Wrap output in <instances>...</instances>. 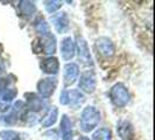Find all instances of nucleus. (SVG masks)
Returning <instances> with one entry per match:
<instances>
[{
    "label": "nucleus",
    "instance_id": "6ab92c4d",
    "mask_svg": "<svg viewBox=\"0 0 155 140\" xmlns=\"http://www.w3.org/2000/svg\"><path fill=\"white\" fill-rule=\"evenodd\" d=\"M25 134L14 130H2L0 131V139L1 140H22Z\"/></svg>",
    "mask_w": 155,
    "mask_h": 140
},
{
    "label": "nucleus",
    "instance_id": "cd10ccee",
    "mask_svg": "<svg viewBox=\"0 0 155 140\" xmlns=\"http://www.w3.org/2000/svg\"><path fill=\"white\" fill-rule=\"evenodd\" d=\"M77 140H90L87 137H81V138H78Z\"/></svg>",
    "mask_w": 155,
    "mask_h": 140
},
{
    "label": "nucleus",
    "instance_id": "2eb2a0df",
    "mask_svg": "<svg viewBox=\"0 0 155 140\" xmlns=\"http://www.w3.org/2000/svg\"><path fill=\"white\" fill-rule=\"evenodd\" d=\"M25 97H26V101H27L26 105L28 108V111H31V112L36 113V112H39V111H41V110L43 109V105H45L43 99L40 98L38 95L29 92V93H26Z\"/></svg>",
    "mask_w": 155,
    "mask_h": 140
},
{
    "label": "nucleus",
    "instance_id": "423d86ee",
    "mask_svg": "<svg viewBox=\"0 0 155 140\" xmlns=\"http://www.w3.org/2000/svg\"><path fill=\"white\" fill-rule=\"evenodd\" d=\"M79 77V67L77 63L68 62L63 67V83L64 86H71Z\"/></svg>",
    "mask_w": 155,
    "mask_h": 140
},
{
    "label": "nucleus",
    "instance_id": "39448f33",
    "mask_svg": "<svg viewBox=\"0 0 155 140\" xmlns=\"http://www.w3.org/2000/svg\"><path fill=\"white\" fill-rule=\"evenodd\" d=\"M57 88V78L54 76H49V77L42 78L40 79L36 84L38 93L39 97L42 99H48L54 95L55 90Z\"/></svg>",
    "mask_w": 155,
    "mask_h": 140
},
{
    "label": "nucleus",
    "instance_id": "ddd939ff",
    "mask_svg": "<svg viewBox=\"0 0 155 140\" xmlns=\"http://www.w3.org/2000/svg\"><path fill=\"white\" fill-rule=\"evenodd\" d=\"M41 70L49 75V76H55L60 71V62L58 58L55 56H48L47 58L42 60L41 62Z\"/></svg>",
    "mask_w": 155,
    "mask_h": 140
},
{
    "label": "nucleus",
    "instance_id": "412c9836",
    "mask_svg": "<svg viewBox=\"0 0 155 140\" xmlns=\"http://www.w3.org/2000/svg\"><path fill=\"white\" fill-rule=\"evenodd\" d=\"M16 95H18V90L16 89L8 88L7 90H5L4 92L0 93V103L8 105V103H11V102L15 98Z\"/></svg>",
    "mask_w": 155,
    "mask_h": 140
},
{
    "label": "nucleus",
    "instance_id": "20e7f679",
    "mask_svg": "<svg viewBox=\"0 0 155 140\" xmlns=\"http://www.w3.org/2000/svg\"><path fill=\"white\" fill-rule=\"evenodd\" d=\"M76 53L78 55V60L85 67H93L92 55L90 53V48L86 42V40L83 36H77L76 38Z\"/></svg>",
    "mask_w": 155,
    "mask_h": 140
},
{
    "label": "nucleus",
    "instance_id": "aec40b11",
    "mask_svg": "<svg viewBox=\"0 0 155 140\" xmlns=\"http://www.w3.org/2000/svg\"><path fill=\"white\" fill-rule=\"evenodd\" d=\"M92 140H112V132L107 127H101L93 132Z\"/></svg>",
    "mask_w": 155,
    "mask_h": 140
},
{
    "label": "nucleus",
    "instance_id": "5701e85b",
    "mask_svg": "<svg viewBox=\"0 0 155 140\" xmlns=\"http://www.w3.org/2000/svg\"><path fill=\"white\" fill-rule=\"evenodd\" d=\"M1 120H2V123L4 124H7V125H13L16 123V120H18V112L15 111H11V112H8L7 115H5V116L1 118Z\"/></svg>",
    "mask_w": 155,
    "mask_h": 140
},
{
    "label": "nucleus",
    "instance_id": "bb28decb",
    "mask_svg": "<svg viewBox=\"0 0 155 140\" xmlns=\"http://www.w3.org/2000/svg\"><path fill=\"white\" fill-rule=\"evenodd\" d=\"M60 103L62 105H68V91L62 90V92L60 95Z\"/></svg>",
    "mask_w": 155,
    "mask_h": 140
},
{
    "label": "nucleus",
    "instance_id": "b1692460",
    "mask_svg": "<svg viewBox=\"0 0 155 140\" xmlns=\"http://www.w3.org/2000/svg\"><path fill=\"white\" fill-rule=\"evenodd\" d=\"M38 116L36 113L31 112V111H27L25 115H23V122H26L27 124L33 125V124H36L38 123Z\"/></svg>",
    "mask_w": 155,
    "mask_h": 140
},
{
    "label": "nucleus",
    "instance_id": "dca6fc26",
    "mask_svg": "<svg viewBox=\"0 0 155 140\" xmlns=\"http://www.w3.org/2000/svg\"><path fill=\"white\" fill-rule=\"evenodd\" d=\"M57 118H58V109L56 106H51L49 111L47 112L46 116L43 117V119L41 120L42 127H45V128L51 127L57 122Z\"/></svg>",
    "mask_w": 155,
    "mask_h": 140
},
{
    "label": "nucleus",
    "instance_id": "9d476101",
    "mask_svg": "<svg viewBox=\"0 0 155 140\" xmlns=\"http://www.w3.org/2000/svg\"><path fill=\"white\" fill-rule=\"evenodd\" d=\"M36 43H39L40 46L39 53H45V54L49 55V56H53L55 54V52H56L57 43H56V38L53 34L45 36V38H41L39 41H36Z\"/></svg>",
    "mask_w": 155,
    "mask_h": 140
},
{
    "label": "nucleus",
    "instance_id": "f3484780",
    "mask_svg": "<svg viewBox=\"0 0 155 140\" xmlns=\"http://www.w3.org/2000/svg\"><path fill=\"white\" fill-rule=\"evenodd\" d=\"M19 9L25 18H31L36 13V4L28 0H22L19 2Z\"/></svg>",
    "mask_w": 155,
    "mask_h": 140
},
{
    "label": "nucleus",
    "instance_id": "9b49d317",
    "mask_svg": "<svg viewBox=\"0 0 155 140\" xmlns=\"http://www.w3.org/2000/svg\"><path fill=\"white\" fill-rule=\"evenodd\" d=\"M117 133L121 140H133L135 137L134 127L128 120H119L117 124Z\"/></svg>",
    "mask_w": 155,
    "mask_h": 140
},
{
    "label": "nucleus",
    "instance_id": "f257e3e1",
    "mask_svg": "<svg viewBox=\"0 0 155 140\" xmlns=\"http://www.w3.org/2000/svg\"><path fill=\"white\" fill-rule=\"evenodd\" d=\"M101 122V111L93 105L83 109L79 118V128L84 133H90L98 126Z\"/></svg>",
    "mask_w": 155,
    "mask_h": 140
},
{
    "label": "nucleus",
    "instance_id": "f8f14e48",
    "mask_svg": "<svg viewBox=\"0 0 155 140\" xmlns=\"http://www.w3.org/2000/svg\"><path fill=\"white\" fill-rule=\"evenodd\" d=\"M85 95L78 89H72L68 91V105L71 109L78 110L82 108V105L85 103Z\"/></svg>",
    "mask_w": 155,
    "mask_h": 140
},
{
    "label": "nucleus",
    "instance_id": "4be33fe9",
    "mask_svg": "<svg viewBox=\"0 0 155 140\" xmlns=\"http://www.w3.org/2000/svg\"><path fill=\"white\" fill-rule=\"evenodd\" d=\"M63 2L60 1V0H49V1H46L45 2V8L48 13L50 14H55L57 13V11L62 7Z\"/></svg>",
    "mask_w": 155,
    "mask_h": 140
},
{
    "label": "nucleus",
    "instance_id": "a878e982",
    "mask_svg": "<svg viewBox=\"0 0 155 140\" xmlns=\"http://www.w3.org/2000/svg\"><path fill=\"white\" fill-rule=\"evenodd\" d=\"M43 135H45L46 140H58V134L55 130H50V131L45 133Z\"/></svg>",
    "mask_w": 155,
    "mask_h": 140
},
{
    "label": "nucleus",
    "instance_id": "1a4fd4ad",
    "mask_svg": "<svg viewBox=\"0 0 155 140\" xmlns=\"http://www.w3.org/2000/svg\"><path fill=\"white\" fill-rule=\"evenodd\" d=\"M61 56H62L63 61H71L75 55H76V46H75V41L71 36H67L62 40L61 42Z\"/></svg>",
    "mask_w": 155,
    "mask_h": 140
},
{
    "label": "nucleus",
    "instance_id": "f03ea898",
    "mask_svg": "<svg viewBox=\"0 0 155 140\" xmlns=\"http://www.w3.org/2000/svg\"><path fill=\"white\" fill-rule=\"evenodd\" d=\"M110 99L116 108H125L131 99L128 89L123 83H117L110 90Z\"/></svg>",
    "mask_w": 155,
    "mask_h": 140
},
{
    "label": "nucleus",
    "instance_id": "0eeeda50",
    "mask_svg": "<svg viewBox=\"0 0 155 140\" xmlns=\"http://www.w3.org/2000/svg\"><path fill=\"white\" fill-rule=\"evenodd\" d=\"M50 21L53 22L55 31L60 34H65L70 31V20L65 12H57L53 14Z\"/></svg>",
    "mask_w": 155,
    "mask_h": 140
},
{
    "label": "nucleus",
    "instance_id": "a211bd4d",
    "mask_svg": "<svg viewBox=\"0 0 155 140\" xmlns=\"http://www.w3.org/2000/svg\"><path fill=\"white\" fill-rule=\"evenodd\" d=\"M35 31H36V33L39 34L41 38H45V36H48V35L53 34L51 31H50L49 23L47 22L46 20H43V19H40V20L36 21V23H35Z\"/></svg>",
    "mask_w": 155,
    "mask_h": 140
},
{
    "label": "nucleus",
    "instance_id": "393cba45",
    "mask_svg": "<svg viewBox=\"0 0 155 140\" xmlns=\"http://www.w3.org/2000/svg\"><path fill=\"white\" fill-rule=\"evenodd\" d=\"M11 83H12V81L9 79V76H6V77L0 76V93L7 90Z\"/></svg>",
    "mask_w": 155,
    "mask_h": 140
},
{
    "label": "nucleus",
    "instance_id": "6e6552de",
    "mask_svg": "<svg viewBox=\"0 0 155 140\" xmlns=\"http://www.w3.org/2000/svg\"><path fill=\"white\" fill-rule=\"evenodd\" d=\"M96 48L98 53L104 57H112L116 54V46L113 41L107 36H101L96 40Z\"/></svg>",
    "mask_w": 155,
    "mask_h": 140
},
{
    "label": "nucleus",
    "instance_id": "4468645a",
    "mask_svg": "<svg viewBox=\"0 0 155 140\" xmlns=\"http://www.w3.org/2000/svg\"><path fill=\"white\" fill-rule=\"evenodd\" d=\"M60 132L62 140H74V132H72V123L68 115H63L60 122Z\"/></svg>",
    "mask_w": 155,
    "mask_h": 140
},
{
    "label": "nucleus",
    "instance_id": "7ed1b4c3",
    "mask_svg": "<svg viewBox=\"0 0 155 140\" xmlns=\"http://www.w3.org/2000/svg\"><path fill=\"white\" fill-rule=\"evenodd\" d=\"M78 88L83 93H89V95L96 91L97 77H96V72L92 69L85 70L81 74V76L78 77Z\"/></svg>",
    "mask_w": 155,
    "mask_h": 140
}]
</instances>
